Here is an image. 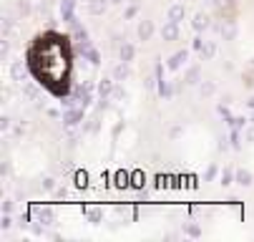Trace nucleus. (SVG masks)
Wrapping results in <instances>:
<instances>
[{
  "label": "nucleus",
  "instance_id": "obj_1",
  "mask_svg": "<svg viewBox=\"0 0 254 242\" xmlns=\"http://www.w3.org/2000/svg\"><path fill=\"white\" fill-rule=\"evenodd\" d=\"M28 66L33 76L53 93H65L70 74V48L68 41L58 33H46L33 41L28 51Z\"/></svg>",
  "mask_w": 254,
  "mask_h": 242
}]
</instances>
